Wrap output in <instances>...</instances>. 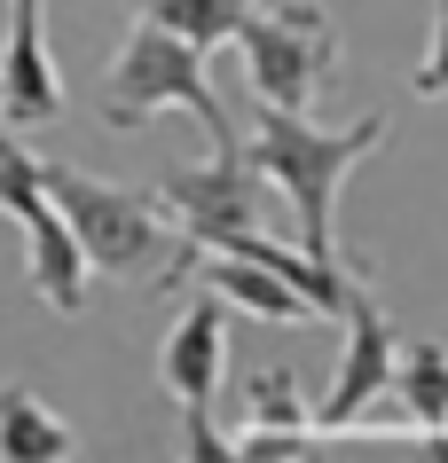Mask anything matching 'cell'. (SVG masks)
I'll list each match as a JSON object with an SVG mask.
<instances>
[{
  "mask_svg": "<svg viewBox=\"0 0 448 463\" xmlns=\"http://www.w3.org/2000/svg\"><path fill=\"white\" fill-rule=\"evenodd\" d=\"M134 16L181 32V40H197V48H228V40L244 32L252 0H134Z\"/></svg>",
  "mask_w": 448,
  "mask_h": 463,
  "instance_id": "14",
  "label": "cell"
},
{
  "mask_svg": "<svg viewBox=\"0 0 448 463\" xmlns=\"http://www.w3.org/2000/svg\"><path fill=\"white\" fill-rule=\"evenodd\" d=\"M244 409H252V416L228 432V439H236V456H299L307 439L323 432L291 369H260V377L244 385Z\"/></svg>",
  "mask_w": 448,
  "mask_h": 463,
  "instance_id": "11",
  "label": "cell"
},
{
  "mask_svg": "<svg viewBox=\"0 0 448 463\" xmlns=\"http://www.w3.org/2000/svg\"><path fill=\"white\" fill-rule=\"evenodd\" d=\"M221 369H228V298L205 283V291L181 307V322L166 330V345H157V377H166V392L181 401V439H189L197 463H228L236 456V439L213 432Z\"/></svg>",
  "mask_w": 448,
  "mask_h": 463,
  "instance_id": "6",
  "label": "cell"
},
{
  "mask_svg": "<svg viewBox=\"0 0 448 463\" xmlns=\"http://www.w3.org/2000/svg\"><path fill=\"white\" fill-rule=\"evenodd\" d=\"M236 48H244L252 95L275 102V110H307V102L330 87L338 55H347V48H338V32H330V16H323V8H307V0H291V8H260V0H252Z\"/></svg>",
  "mask_w": 448,
  "mask_h": 463,
  "instance_id": "5",
  "label": "cell"
},
{
  "mask_svg": "<svg viewBox=\"0 0 448 463\" xmlns=\"http://www.w3.org/2000/svg\"><path fill=\"white\" fill-rule=\"evenodd\" d=\"M79 432L24 385H0V463H63Z\"/></svg>",
  "mask_w": 448,
  "mask_h": 463,
  "instance_id": "12",
  "label": "cell"
},
{
  "mask_svg": "<svg viewBox=\"0 0 448 463\" xmlns=\"http://www.w3.org/2000/svg\"><path fill=\"white\" fill-rule=\"evenodd\" d=\"M394 369H401L394 322H386V307L354 283V307H347V362H338L330 392L315 401V424H323V432L362 424V416H370V401H386V392H394Z\"/></svg>",
  "mask_w": 448,
  "mask_h": 463,
  "instance_id": "8",
  "label": "cell"
},
{
  "mask_svg": "<svg viewBox=\"0 0 448 463\" xmlns=\"http://www.w3.org/2000/svg\"><path fill=\"white\" fill-rule=\"evenodd\" d=\"M424 102H448V0H433V48H424L417 79H409Z\"/></svg>",
  "mask_w": 448,
  "mask_h": 463,
  "instance_id": "15",
  "label": "cell"
},
{
  "mask_svg": "<svg viewBox=\"0 0 448 463\" xmlns=\"http://www.w3.org/2000/svg\"><path fill=\"white\" fill-rule=\"evenodd\" d=\"M197 40H181V32L149 24V16H134V32H126L119 63H110V79H102V118L119 126V134H134L142 118H157V110H189V118L213 134V149L244 142L236 126H228L221 95H213V71H205Z\"/></svg>",
  "mask_w": 448,
  "mask_h": 463,
  "instance_id": "3",
  "label": "cell"
},
{
  "mask_svg": "<svg viewBox=\"0 0 448 463\" xmlns=\"http://www.w3.org/2000/svg\"><path fill=\"white\" fill-rule=\"evenodd\" d=\"M197 283H213V291L228 298V307H244V315L260 322H323V307L299 291L283 268H268V260H244V251H197Z\"/></svg>",
  "mask_w": 448,
  "mask_h": 463,
  "instance_id": "10",
  "label": "cell"
},
{
  "mask_svg": "<svg viewBox=\"0 0 448 463\" xmlns=\"http://www.w3.org/2000/svg\"><path fill=\"white\" fill-rule=\"evenodd\" d=\"M157 196H166V213L181 220V236H189L197 251L268 228V173L252 165V142L213 149L205 165H174L166 181H157Z\"/></svg>",
  "mask_w": 448,
  "mask_h": 463,
  "instance_id": "7",
  "label": "cell"
},
{
  "mask_svg": "<svg viewBox=\"0 0 448 463\" xmlns=\"http://www.w3.org/2000/svg\"><path fill=\"white\" fill-rule=\"evenodd\" d=\"M48 189H55V204H63V220H71V236L95 275H110V283H189L197 244L181 236L166 196L95 181L79 165H48Z\"/></svg>",
  "mask_w": 448,
  "mask_h": 463,
  "instance_id": "2",
  "label": "cell"
},
{
  "mask_svg": "<svg viewBox=\"0 0 448 463\" xmlns=\"http://www.w3.org/2000/svg\"><path fill=\"white\" fill-rule=\"evenodd\" d=\"M0 110L8 126L63 118V71L48 55V0H8V40H0Z\"/></svg>",
  "mask_w": 448,
  "mask_h": 463,
  "instance_id": "9",
  "label": "cell"
},
{
  "mask_svg": "<svg viewBox=\"0 0 448 463\" xmlns=\"http://www.w3.org/2000/svg\"><path fill=\"white\" fill-rule=\"evenodd\" d=\"M386 142V118H354V126H315L307 110H275L260 102V126H252V165L268 173L275 189L291 196L299 213V244L315 251L323 268H347L338 260V189L347 173Z\"/></svg>",
  "mask_w": 448,
  "mask_h": 463,
  "instance_id": "1",
  "label": "cell"
},
{
  "mask_svg": "<svg viewBox=\"0 0 448 463\" xmlns=\"http://www.w3.org/2000/svg\"><path fill=\"white\" fill-rule=\"evenodd\" d=\"M394 401H401V416H409V424L441 432V424H448V345H433V338H401Z\"/></svg>",
  "mask_w": 448,
  "mask_h": 463,
  "instance_id": "13",
  "label": "cell"
},
{
  "mask_svg": "<svg viewBox=\"0 0 448 463\" xmlns=\"http://www.w3.org/2000/svg\"><path fill=\"white\" fill-rule=\"evenodd\" d=\"M0 213L24 228V283L40 291V307L79 315L95 268H87L71 220H63V204H55V189H48V165H40L16 134H0Z\"/></svg>",
  "mask_w": 448,
  "mask_h": 463,
  "instance_id": "4",
  "label": "cell"
}]
</instances>
